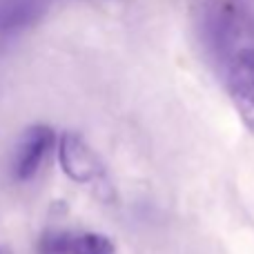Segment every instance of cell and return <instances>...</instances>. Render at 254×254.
<instances>
[{
	"label": "cell",
	"instance_id": "cell-4",
	"mask_svg": "<svg viewBox=\"0 0 254 254\" xmlns=\"http://www.w3.org/2000/svg\"><path fill=\"white\" fill-rule=\"evenodd\" d=\"M38 254H116V250L105 234L47 230L38 241Z\"/></svg>",
	"mask_w": 254,
	"mask_h": 254
},
{
	"label": "cell",
	"instance_id": "cell-6",
	"mask_svg": "<svg viewBox=\"0 0 254 254\" xmlns=\"http://www.w3.org/2000/svg\"><path fill=\"white\" fill-rule=\"evenodd\" d=\"M0 254H11V250L9 248H0Z\"/></svg>",
	"mask_w": 254,
	"mask_h": 254
},
{
	"label": "cell",
	"instance_id": "cell-2",
	"mask_svg": "<svg viewBox=\"0 0 254 254\" xmlns=\"http://www.w3.org/2000/svg\"><path fill=\"white\" fill-rule=\"evenodd\" d=\"M58 161L61 167L71 181L94 190L101 196H110L114 192L107 167L101 156L74 131H67L58 138Z\"/></svg>",
	"mask_w": 254,
	"mask_h": 254
},
{
	"label": "cell",
	"instance_id": "cell-3",
	"mask_svg": "<svg viewBox=\"0 0 254 254\" xmlns=\"http://www.w3.org/2000/svg\"><path fill=\"white\" fill-rule=\"evenodd\" d=\"M54 143H56V134H54V129L49 125L38 123L27 127L25 134L18 138L11 154L9 172H11L13 181L27 183V181L34 179L38 174V170L43 167L45 158L54 149Z\"/></svg>",
	"mask_w": 254,
	"mask_h": 254
},
{
	"label": "cell",
	"instance_id": "cell-1",
	"mask_svg": "<svg viewBox=\"0 0 254 254\" xmlns=\"http://www.w3.org/2000/svg\"><path fill=\"white\" fill-rule=\"evenodd\" d=\"M194 27L246 129L254 134V9L248 0H194Z\"/></svg>",
	"mask_w": 254,
	"mask_h": 254
},
{
	"label": "cell",
	"instance_id": "cell-5",
	"mask_svg": "<svg viewBox=\"0 0 254 254\" xmlns=\"http://www.w3.org/2000/svg\"><path fill=\"white\" fill-rule=\"evenodd\" d=\"M54 0H0V36L31 29L47 16Z\"/></svg>",
	"mask_w": 254,
	"mask_h": 254
}]
</instances>
